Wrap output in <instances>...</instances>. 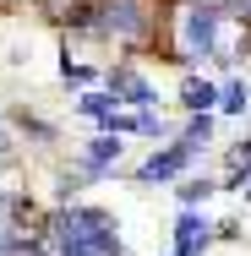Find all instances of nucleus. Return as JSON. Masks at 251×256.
I'll use <instances>...</instances> for the list:
<instances>
[{
	"mask_svg": "<svg viewBox=\"0 0 251 256\" xmlns=\"http://www.w3.org/2000/svg\"><path fill=\"white\" fill-rule=\"evenodd\" d=\"M169 44L180 66H197V60H235V44H229V11L218 0H180L169 11Z\"/></svg>",
	"mask_w": 251,
	"mask_h": 256,
	"instance_id": "1",
	"label": "nucleus"
},
{
	"mask_svg": "<svg viewBox=\"0 0 251 256\" xmlns=\"http://www.w3.org/2000/svg\"><path fill=\"white\" fill-rule=\"evenodd\" d=\"M39 251L44 256H120V224L99 207H60L39 234Z\"/></svg>",
	"mask_w": 251,
	"mask_h": 256,
	"instance_id": "2",
	"label": "nucleus"
},
{
	"mask_svg": "<svg viewBox=\"0 0 251 256\" xmlns=\"http://www.w3.org/2000/svg\"><path fill=\"white\" fill-rule=\"evenodd\" d=\"M153 22H158L153 0H93V6H77L71 11V28L77 33H99V38H115L126 50L148 44Z\"/></svg>",
	"mask_w": 251,
	"mask_h": 256,
	"instance_id": "3",
	"label": "nucleus"
},
{
	"mask_svg": "<svg viewBox=\"0 0 251 256\" xmlns=\"http://www.w3.org/2000/svg\"><path fill=\"white\" fill-rule=\"evenodd\" d=\"M22 218L33 224L28 196H6V191H0V256H28L33 246H39V234L22 229Z\"/></svg>",
	"mask_w": 251,
	"mask_h": 256,
	"instance_id": "4",
	"label": "nucleus"
},
{
	"mask_svg": "<svg viewBox=\"0 0 251 256\" xmlns=\"http://www.w3.org/2000/svg\"><path fill=\"white\" fill-rule=\"evenodd\" d=\"M213 240H218V224H207L197 207H180V218H175V251L169 256H202Z\"/></svg>",
	"mask_w": 251,
	"mask_h": 256,
	"instance_id": "5",
	"label": "nucleus"
},
{
	"mask_svg": "<svg viewBox=\"0 0 251 256\" xmlns=\"http://www.w3.org/2000/svg\"><path fill=\"white\" fill-rule=\"evenodd\" d=\"M191 158H197V153H186L180 142H169V148H158L153 158H142L131 180H137V186H169V180H175V174H180V169H186Z\"/></svg>",
	"mask_w": 251,
	"mask_h": 256,
	"instance_id": "6",
	"label": "nucleus"
},
{
	"mask_svg": "<svg viewBox=\"0 0 251 256\" xmlns=\"http://www.w3.org/2000/svg\"><path fill=\"white\" fill-rule=\"evenodd\" d=\"M109 93H115V104H131V109H153V104H158L153 82L137 76L131 66H115V71H109Z\"/></svg>",
	"mask_w": 251,
	"mask_h": 256,
	"instance_id": "7",
	"label": "nucleus"
},
{
	"mask_svg": "<svg viewBox=\"0 0 251 256\" xmlns=\"http://www.w3.org/2000/svg\"><path fill=\"white\" fill-rule=\"evenodd\" d=\"M115 164H120V142H115L109 131H104V136H93V142L82 148V174H88V180H99L104 169H115Z\"/></svg>",
	"mask_w": 251,
	"mask_h": 256,
	"instance_id": "8",
	"label": "nucleus"
},
{
	"mask_svg": "<svg viewBox=\"0 0 251 256\" xmlns=\"http://www.w3.org/2000/svg\"><path fill=\"white\" fill-rule=\"evenodd\" d=\"M180 104H186L191 114H213V109H218V82H207V76H186Z\"/></svg>",
	"mask_w": 251,
	"mask_h": 256,
	"instance_id": "9",
	"label": "nucleus"
},
{
	"mask_svg": "<svg viewBox=\"0 0 251 256\" xmlns=\"http://www.w3.org/2000/svg\"><path fill=\"white\" fill-rule=\"evenodd\" d=\"M77 114H88V120L109 126V120L120 114V104H115V93H82V98H77Z\"/></svg>",
	"mask_w": 251,
	"mask_h": 256,
	"instance_id": "10",
	"label": "nucleus"
},
{
	"mask_svg": "<svg viewBox=\"0 0 251 256\" xmlns=\"http://www.w3.org/2000/svg\"><path fill=\"white\" fill-rule=\"evenodd\" d=\"M218 109H224V114H246L251 109V88L246 82H224V88H218Z\"/></svg>",
	"mask_w": 251,
	"mask_h": 256,
	"instance_id": "11",
	"label": "nucleus"
},
{
	"mask_svg": "<svg viewBox=\"0 0 251 256\" xmlns=\"http://www.w3.org/2000/svg\"><path fill=\"white\" fill-rule=\"evenodd\" d=\"M213 191H218L213 180H186V186H180V202H186V207H197V202H207Z\"/></svg>",
	"mask_w": 251,
	"mask_h": 256,
	"instance_id": "12",
	"label": "nucleus"
},
{
	"mask_svg": "<svg viewBox=\"0 0 251 256\" xmlns=\"http://www.w3.org/2000/svg\"><path fill=\"white\" fill-rule=\"evenodd\" d=\"M0 6H11V0H0Z\"/></svg>",
	"mask_w": 251,
	"mask_h": 256,
	"instance_id": "13",
	"label": "nucleus"
},
{
	"mask_svg": "<svg viewBox=\"0 0 251 256\" xmlns=\"http://www.w3.org/2000/svg\"><path fill=\"white\" fill-rule=\"evenodd\" d=\"M246 196H251V186H246Z\"/></svg>",
	"mask_w": 251,
	"mask_h": 256,
	"instance_id": "14",
	"label": "nucleus"
}]
</instances>
